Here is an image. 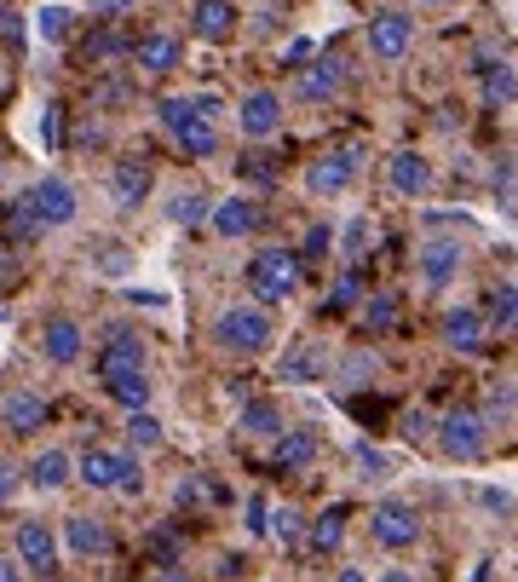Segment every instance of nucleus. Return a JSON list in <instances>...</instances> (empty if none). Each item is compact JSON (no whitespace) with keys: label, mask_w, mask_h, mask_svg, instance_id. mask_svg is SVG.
I'll return each instance as SVG.
<instances>
[{"label":"nucleus","mask_w":518,"mask_h":582,"mask_svg":"<svg viewBox=\"0 0 518 582\" xmlns=\"http://www.w3.org/2000/svg\"><path fill=\"white\" fill-rule=\"evenodd\" d=\"M248 289L259 294V300H289L294 289H300V260L289 255V248H259V255L248 260Z\"/></svg>","instance_id":"obj_1"},{"label":"nucleus","mask_w":518,"mask_h":582,"mask_svg":"<svg viewBox=\"0 0 518 582\" xmlns=\"http://www.w3.org/2000/svg\"><path fill=\"white\" fill-rule=\"evenodd\" d=\"M214 341L225 346V352H266L277 335H271V317L266 312H253V306H230V312H219V323H214Z\"/></svg>","instance_id":"obj_2"},{"label":"nucleus","mask_w":518,"mask_h":582,"mask_svg":"<svg viewBox=\"0 0 518 582\" xmlns=\"http://www.w3.org/2000/svg\"><path fill=\"white\" fill-rule=\"evenodd\" d=\"M438 433H444L438 444H444L450 462H478V455L489 450V421H484L478 410H450Z\"/></svg>","instance_id":"obj_3"},{"label":"nucleus","mask_w":518,"mask_h":582,"mask_svg":"<svg viewBox=\"0 0 518 582\" xmlns=\"http://www.w3.org/2000/svg\"><path fill=\"white\" fill-rule=\"evenodd\" d=\"M18 560H23V571H35V576H58V560H64L58 525L23 519V525H18Z\"/></svg>","instance_id":"obj_4"},{"label":"nucleus","mask_w":518,"mask_h":582,"mask_svg":"<svg viewBox=\"0 0 518 582\" xmlns=\"http://www.w3.org/2000/svg\"><path fill=\"white\" fill-rule=\"evenodd\" d=\"M369 530H375V542H380V548H414V542H421V514H414L409 502L386 496L380 508L369 514Z\"/></svg>","instance_id":"obj_5"},{"label":"nucleus","mask_w":518,"mask_h":582,"mask_svg":"<svg viewBox=\"0 0 518 582\" xmlns=\"http://www.w3.org/2000/svg\"><path fill=\"white\" fill-rule=\"evenodd\" d=\"M352 173H357V150L346 144V150H328V157L311 162L305 185H311V196H341L352 185Z\"/></svg>","instance_id":"obj_6"},{"label":"nucleus","mask_w":518,"mask_h":582,"mask_svg":"<svg viewBox=\"0 0 518 582\" xmlns=\"http://www.w3.org/2000/svg\"><path fill=\"white\" fill-rule=\"evenodd\" d=\"M409 41H414V23H409L403 12H380V18L369 23V53H375L380 64H398V58L409 53Z\"/></svg>","instance_id":"obj_7"},{"label":"nucleus","mask_w":518,"mask_h":582,"mask_svg":"<svg viewBox=\"0 0 518 582\" xmlns=\"http://www.w3.org/2000/svg\"><path fill=\"white\" fill-rule=\"evenodd\" d=\"M82 346H87V335H82V323H75V317H46L41 323V352L58 369H69L75 358H82Z\"/></svg>","instance_id":"obj_8"},{"label":"nucleus","mask_w":518,"mask_h":582,"mask_svg":"<svg viewBox=\"0 0 518 582\" xmlns=\"http://www.w3.org/2000/svg\"><path fill=\"white\" fill-rule=\"evenodd\" d=\"M23 202H30V214H35L41 225H69V219H75V191H69L64 180H41Z\"/></svg>","instance_id":"obj_9"},{"label":"nucleus","mask_w":518,"mask_h":582,"mask_svg":"<svg viewBox=\"0 0 518 582\" xmlns=\"http://www.w3.org/2000/svg\"><path fill=\"white\" fill-rule=\"evenodd\" d=\"M58 548H69V553H82V560H104L110 553V530H104L98 519H64L58 525Z\"/></svg>","instance_id":"obj_10"},{"label":"nucleus","mask_w":518,"mask_h":582,"mask_svg":"<svg viewBox=\"0 0 518 582\" xmlns=\"http://www.w3.org/2000/svg\"><path fill=\"white\" fill-rule=\"evenodd\" d=\"M150 185H155L150 162H116V173H110V196H116V208H139V202L150 196Z\"/></svg>","instance_id":"obj_11"},{"label":"nucleus","mask_w":518,"mask_h":582,"mask_svg":"<svg viewBox=\"0 0 518 582\" xmlns=\"http://www.w3.org/2000/svg\"><path fill=\"white\" fill-rule=\"evenodd\" d=\"M98 381H104V392H110L127 416L150 403V381H144V369H98Z\"/></svg>","instance_id":"obj_12"},{"label":"nucleus","mask_w":518,"mask_h":582,"mask_svg":"<svg viewBox=\"0 0 518 582\" xmlns=\"http://www.w3.org/2000/svg\"><path fill=\"white\" fill-rule=\"evenodd\" d=\"M282 128V98L277 93H248L242 98V133L248 139H271Z\"/></svg>","instance_id":"obj_13"},{"label":"nucleus","mask_w":518,"mask_h":582,"mask_svg":"<svg viewBox=\"0 0 518 582\" xmlns=\"http://www.w3.org/2000/svg\"><path fill=\"white\" fill-rule=\"evenodd\" d=\"M191 30L202 41H225L230 30H237V7H230V0H196V7H191Z\"/></svg>","instance_id":"obj_14"},{"label":"nucleus","mask_w":518,"mask_h":582,"mask_svg":"<svg viewBox=\"0 0 518 582\" xmlns=\"http://www.w3.org/2000/svg\"><path fill=\"white\" fill-rule=\"evenodd\" d=\"M311 455H317V427H289V433H277V455H271V467L282 473H294L305 467Z\"/></svg>","instance_id":"obj_15"},{"label":"nucleus","mask_w":518,"mask_h":582,"mask_svg":"<svg viewBox=\"0 0 518 582\" xmlns=\"http://www.w3.org/2000/svg\"><path fill=\"white\" fill-rule=\"evenodd\" d=\"M207 219H214V231H219V237H253V231H259V208H253L248 196L219 202V208L207 214Z\"/></svg>","instance_id":"obj_16"},{"label":"nucleus","mask_w":518,"mask_h":582,"mask_svg":"<svg viewBox=\"0 0 518 582\" xmlns=\"http://www.w3.org/2000/svg\"><path fill=\"white\" fill-rule=\"evenodd\" d=\"M98 369H144V341L127 335V328H110V341L98 352Z\"/></svg>","instance_id":"obj_17"},{"label":"nucleus","mask_w":518,"mask_h":582,"mask_svg":"<svg viewBox=\"0 0 518 582\" xmlns=\"http://www.w3.org/2000/svg\"><path fill=\"white\" fill-rule=\"evenodd\" d=\"M75 473H82V485H87V491H116V478H121V455H116V450H87L82 462H75Z\"/></svg>","instance_id":"obj_18"},{"label":"nucleus","mask_w":518,"mask_h":582,"mask_svg":"<svg viewBox=\"0 0 518 582\" xmlns=\"http://www.w3.org/2000/svg\"><path fill=\"white\" fill-rule=\"evenodd\" d=\"M133 64H139L144 75H168V69H179V41H173V35H144V41L133 46Z\"/></svg>","instance_id":"obj_19"},{"label":"nucleus","mask_w":518,"mask_h":582,"mask_svg":"<svg viewBox=\"0 0 518 582\" xmlns=\"http://www.w3.org/2000/svg\"><path fill=\"white\" fill-rule=\"evenodd\" d=\"M461 271V248L455 242H427L421 248V277L432 289H450V277Z\"/></svg>","instance_id":"obj_20"},{"label":"nucleus","mask_w":518,"mask_h":582,"mask_svg":"<svg viewBox=\"0 0 518 582\" xmlns=\"http://www.w3.org/2000/svg\"><path fill=\"white\" fill-rule=\"evenodd\" d=\"M0 421H7V433H41L46 403H41L35 392H12V398H7V410H0Z\"/></svg>","instance_id":"obj_21"},{"label":"nucleus","mask_w":518,"mask_h":582,"mask_svg":"<svg viewBox=\"0 0 518 582\" xmlns=\"http://www.w3.org/2000/svg\"><path fill=\"white\" fill-rule=\"evenodd\" d=\"M392 191H403V196H427V191H432V168H427V157H414V150L392 157Z\"/></svg>","instance_id":"obj_22"},{"label":"nucleus","mask_w":518,"mask_h":582,"mask_svg":"<svg viewBox=\"0 0 518 582\" xmlns=\"http://www.w3.org/2000/svg\"><path fill=\"white\" fill-rule=\"evenodd\" d=\"M69 473H75V462H69L64 450H41L35 462H30V485H35V491H64Z\"/></svg>","instance_id":"obj_23"},{"label":"nucleus","mask_w":518,"mask_h":582,"mask_svg":"<svg viewBox=\"0 0 518 582\" xmlns=\"http://www.w3.org/2000/svg\"><path fill=\"white\" fill-rule=\"evenodd\" d=\"M444 341H450L455 352H478V346H484V317H478L473 306H455V312L444 317Z\"/></svg>","instance_id":"obj_24"},{"label":"nucleus","mask_w":518,"mask_h":582,"mask_svg":"<svg viewBox=\"0 0 518 582\" xmlns=\"http://www.w3.org/2000/svg\"><path fill=\"white\" fill-rule=\"evenodd\" d=\"M341 542H346V508H341V502H334V508H323V514H317V525L305 530V548L334 553Z\"/></svg>","instance_id":"obj_25"},{"label":"nucleus","mask_w":518,"mask_h":582,"mask_svg":"<svg viewBox=\"0 0 518 582\" xmlns=\"http://www.w3.org/2000/svg\"><path fill=\"white\" fill-rule=\"evenodd\" d=\"M179 139V150H185V157H214V150H219V133H214V121H185V128H179L173 133Z\"/></svg>","instance_id":"obj_26"},{"label":"nucleus","mask_w":518,"mask_h":582,"mask_svg":"<svg viewBox=\"0 0 518 582\" xmlns=\"http://www.w3.org/2000/svg\"><path fill=\"white\" fill-rule=\"evenodd\" d=\"M300 93H305V98H334V93H341V64H334V58L311 64V69L300 75Z\"/></svg>","instance_id":"obj_27"},{"label":"nucleus","mask_w":518,"mask_h":582,"mask_svg":"<svg viewBox=\"0 0 518 582\" xmlns=\"http://www.w3.org/2000/svg\"><path fill=\"white\" fill-rule=\"evenodd\" d=\"M266 530H271L282 548H300V542H305V514H294V508H271V514H266Z\"/></svg>","instance_id":"obj_28"},{"label":"nucleus","mask_w":518,"mask_h":582,"mask_svg":"<svg viewBox=\"0 0 518 582\" xmlns=\"http://www.w3.org/2000/svg\"><path fill=\"white\" fill-rule=\"evenodd\" d=\"M0 237H12V242L41 237V219L30 214V202H7V214H0Z\"/></svg>","instance_id":"obj_29"},{"label":"nucleus","mask_w":518,"mask_h":582,"mask_svg":"<svg viewBox=\"0 0 518 582\" xmlns=\"http://www.w3.org/2000/svg\"><path fill=\"white\" fill-rule=\"evenodd\" d=\"M242 433L277 439V433H282V416H277V403H248V410H242Z\"/></svg>","instance_id":"obj_30"},{"label":"nucleus","mask_w":518,"mask_h":582,"mask_svg":"<svg viewBox=\"0 0 518 582\" xmlns=\"http://www.w3.org/2000/svg\"><path fill=\"white\" fill-rule=\"evenodd\" d=\"M484 93H489V105H512V64H484Z\"/></svg>","instance_id":"obj_31"},{"label":"nucleus","mask_w":518,"mask_h":582,"mask_svg":"<svg viewBox=\"0 0 518 582\" xmlns=\"http://www.w3.org/2000/svg\"><path fill=\"white\" fill-rule=\"evenodd\" d=\"M155 116H162L168 133H179L185 121H196V105H191V98H162V105H155Z\"/></svg>","instance_id":"obj_32"},{"label":"nucleus","mask_w":518,"mask_h":582,"mask_svg":"<svg viewBox=\"0 0 518 582\" xmlns=\"http://www.w3.org/2000/svg\"><path fill=\"white\" fill-rule=\"evenodd\" d=\"M127 433H133V444H139V450H155V444H162V421H155V416H144V410H133V421H127Z\"/></svg>","instance_id":"obj_33"},{"label":"nucleus","mask_w":518,"mask_h":582,"mask_svg":"<svg viewBox=\"0 0 518 582\" xmlns=\"http://www.w3.org/2000/svg\"><path fill=\"white\" fill-rule=\"evenodd\" d=\"M41 144H46V150L64 144V105H46V110H41Z\"/></svg>","instance_id":"obj_34"},{"label":"nucleus","mask_w":518,"mask_h":582,"mask_svg":"<svg viewBox=\"0 0 518 582\" xmlns=\"http://www.w3.org/2000/svg\"><path fill=\"white\" fill-rule=\"evenodd\" d=\"M69 18H75L69 7H46V12H41V35H46V41H64V35H69Z\"/></svg>","instance_id":"obj_35"},{"label":"nucleus","mask_w":518,"mask_h":582,"mask_svg":"<svg viewBox=\"0 0 518 582\" xmlns=\"http://www.w3.org/2000/svg\"><path fill=\"white\" fill-rule=\"evenodd\" d=\"M121 53H133V41H121V35H93L87 41V58H121Z\"/></svg>","instance_id":"obj_36"},{"label":"nucleus","mask_w":518,"mask_h":582,"mask_svg":"<svg viewBox=\"0 0 518 582\" xmlns=\"http://www.w3.org/2000/svg\"><path fill=\"white\" fill-rule=\"evenodd\" d=\"M352 462H357L363 473H375V478H386V473H392V462H386V455H380L375 444H357V450H352Z\"/></svg>","instance_id":"obj_37"},{"label":"nucleus","mask_w":518,"mask_h":582,"mask_svg":"<svg viewBox=\"0 0 518 582\" xmlns=\"http://www.w3.org/2000/svg\"><path fill=\"white\" fill-rule=\"evenodd\" d=\"M207 208H202V196H179V202H168V219L173 225H196Z\"/></svg>","instance_id":"obj_38"},{"label":"nucleus","mask_w":518,"mask_h":582,"mask_svg":"<svg viewBox=\"0 0 518 582\" xmlns=\"http://www.w3.org/2000/svg\"><path fill=\"white\" fill-rule=\"evenodd\" d=\"M116 491H127V496H139V491H144V467L133 462V455H121V478H116Z\"/></svg>","instance_id":"obj_39"},{"label":"nucleus","mask_w":518,"mask_h":582,"mask_svg":"<svg viewBox=\"0 0 518 582\" xmlns=\"http://www.w3.org/2000/svg\"><path fill=\"white\" fill-rule=\"evenodd\" d=\"M323 369V358H311V352H294L289 364H282V375H317Z\"/></svg>","instance_id":"obj_40"},{"label":"nucleus","mask_w":518,"mask_h":582,"mask_svg":"<svg viewBox=\"0 0 518 582\" xmlns=\"http://www.w3.org/2000/svg\"><path fill=\"white\" fill-rule=\"evenodd\" d=\"M363 242H369V219H352L346 225V255H363Z\"/></svg>","instance_id":"obj_41"},{"label":"nucleus","mask_w":518,"mask_h":582,"mask_svg":"<svg viewBox=\"0 0 518 582\" xmlns=\"http://www.w3.org/2000/svg\"><path fill=\"white\" fill-rule=\"evenodd\" d=\"M496 323H501V328H512V283H501V289H496Z\"/></svg>","instance_id":"obj_42"},{"label":"nucleus","mask_w":518,"mask_h":582,"mask_svg":"<svg viewBox=\"0 0 518 582\" xmlns=\"http://www.w3.org/2000/svg\"><path fill=\"white\" fill-rule=\"evenodd\" d=\"M352 300H357V271H346L341 283H334V306H352Z\"/></svg>","instance_id":"obj_43"},{"label":"nucleus","mask_w":518,"mask_h":582,"mask_svg":"<svg viewBox=\"0 0 518 582\" xmlns=\"http://www.w3.org/2000/svg\"><path fill=\"white\" fill-rule=\"evenodd\" d=\"M386 323H392V300H375V306H369V328H386Z\"/></svg>","instance_id":"obj_44"},{"label":"nucleus","mask_w":518,"mask_h":582,"mask_svg":"<svg viewBox=\"0 0 518 582\" xmlns=\"http://www.w3.org/2000/svg\"><path fill=\"white\" fill-rule=\"evenodd\" d=\"M248 530H253V537H266V502H248Z\"/></svg>","instance_id":"obj_45"},{"label":"nucleus","mask_w":518,"mask_h":582,"mask_svg":"<svg viewBox=\"0 0 518 582\" xmlns=\"http://www.w3.org/2000/svg\"><path fill=\"white\" fill-rule=\"evenodd\" d=\"M12 496H18V473H12V467H0V508H7Z\"/></svg>","instance_id":"obj_46"},{"label":"nucleus","mask_w":518,"mask_h":582,"mask_svg":"<svg viewBox=\"0 0 518 582\" xmlns=\"http://www.w3.org/2000/svg\"><path fill=\"white\" fill-rule=\"evenodd\" d=\"M133 0H98V18H116V12H127Z\"/></svg>","instance_id":"obj_47"},{"label":"nucleus","mask_w":518,"mask_h":582,"mask_svg":"<svg viewBox=\"0 0 518 582\" xmlns=\"http://www.w3.org/2000/svg\"><path fill=\"white\" fill-rule=\"evenodd\" d=\"M0 582H18V565L7 560V553H0Z\"/></svg>","instance_id":"obj_48"},{"label":"nucleus","mask_w":518,"mask_h":582,"mask_svg":"<svg viewBox=\"0 0 518 582\" xmlns=\"http://www.w3.org/2000/svg\"><path fill=\"white\" fill-rule=\"evenodd\" d=\"M334 582H363V571H334Z\"/></svg>","instance_id":"obj_49"},{"label":"nucleus","mask_w":518,"mask_h":582,"mask_svg":"<svg viewBox=\"0 0 518 582\" xmlns=\"http://www.w3.org/2000/svg\"><path fill=\"white\" fill-rule=\"evenodd\" d=\"M380 582H409V571H386Z\"/></svg>","instance_id":"obj_50"},{"label":"nucleus","mask_w":518,"mask_h":582,"mask_svg":"<svg viewBox=\"0 0 518 582\" xmlns=\"http://www.w3.org/2000/svg\"><path fill=\"white\" fill-rule=\"evenodd\" d=\"M155 582H179V571H162V576H155Z\"/></svg>","instance_id":"obj_51"},{"label":"nucleus","mask_w":518,"mask_h":582,"mask_svg":"<svg viewBox=\"0 0 518 582\" xmlns=\"http://www.w3.org/2000/svg\"><path fill=\"white\" fill-rule=\"evenodd\" d=\"M427 7H438V0H427Z\"/></svg>","instance_id":"obj_52"}]
</instances>
